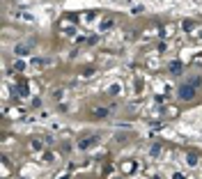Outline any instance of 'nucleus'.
Segmentation results:
<instances>
[{"instance_id":"nucleus-1","label":"nucleus","mask_w":202,"mask_h":179,"mask_svg":"<svg viewBox=\"0 0 202 179\" xmlns=\"http://www.w3.org/2000/svg\"><path fill=\"white\" fill-rule=\"evenodd\" d=\"M193 94H195V85H184V87H179V96L181 99H193Z\"/></svg>"},{"instance_id":"nucleus-2","label":"nucleus","mask_w":202,"mask_h":179,"mask_svg":"<svg viewBox=\"0 0 202 179\" xmlns=\"http://www.w3.org/2000/svg\"><path fill=\"white\" fill-rule=\"evenodd\" d=\"M30 51H32L30 44H18V46L14 48V53H16V55H30Z\"/></svg>"},{"instance_id":"nucleus-3","label":"nucleus","mask_w":202,"mask_h":179,"mask_svg":"<svg viewBox=\"0 0 202 179\" xmlns=\"http://www.w3.org/2000/svg\"><path fill=\"white\" fill-rule=\"evenodd\" d=\"M94 115H96V117H108V108H96Z\"/></svg>"}]
</instances>
